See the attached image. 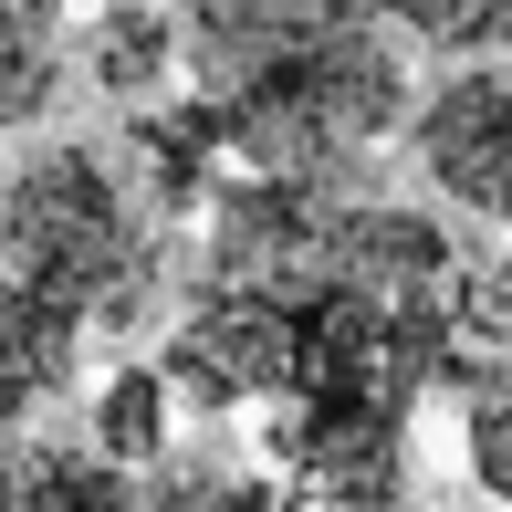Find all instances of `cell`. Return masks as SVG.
<instances>
[{
    "mask_svg": "<svg viewBox=\"0 0 512 512\" xmlns=\"http://www.w3.org/2000/svg\"><path fill=\"white\" fill-rule=\"evenodd\" d=\"M178 63L251 178L335 189L408 115V74L366 0H189Z\"/></svg>",
    "mask_w": 512,
    "mask_h": 512,
    "instance_id": "6da1fadb",
    "label": "cell"
},
{
    "mask_svg": "<svg viewBox=\"0 0 512 512\" xmlns=\"http://www.w3.org/2000/svg\"><path fill=\"white\" fill-rule=\"evenodd\" d=\"M0 272L84 324H136L168 283V241L95 147H42L0 178Z\"/></svg>",
    "mask_w": 512,
    "mask_h": 512,
    "instance_id": "7a4b0ae2",
    "label": "cell"
},
{
    "mask_svg": "<svg viewBox=\"0 0 512 512\" xmlns=\"http://www.w3.org/2000/svg\"><path fill=\"white\" fill-rule=\"evenodd\" d=\"M293 356H304V314L293 293H251V283H199V304L178 314L168 356V398H189L199 418H230V408H272L293 387Z\"/></svg>",
    "mask_w": 512,
    "mask_h": 512,
    "instance_id": "3957f363",
    "label": "cell"
},
{
    "mask_svg": "<svg viewBox=\"0 0 512 512\" xmlns=\"http://www.w3.org/2000/svg\"><path fill=\"white\" fill-rule=\"evenodd\" d=\"M418 168L471 220L512 230V63H471L418 105Z\"/></svg>",
    "mask_w": 512,
    "mask_h": 512,
    "instance_id": "277c9868",
    "label": "cell"
},
{
    "mask_svg": "<svg viewBox=\"0 0 512 512\" xmlns=\"http://www.w3.org/2000/svg\"><path fill=\"white\" fill-rule=\"evenodd\" d=\"M74 366H84V314L0 272V429H32L74 387Z\"/></svg>",
    "mask_w": 512,
    "mask_h": 512,
    "instance_id": "5b68a950",
    "label": "cell"
},
{
    "mask_svg": "<svg viewBox=\"0 0 512 512\" xmlns=\"http://www.w3.org/2000/svg\"><path fill=\"white\" fill-rule=\"evenodd\" d=\"M0 512H136V492L95 450H53V439L0 429Z\"/></svg>",
    "mask_w": 512,
    "mask_h": 512,
    "instance_id": "8992f818",
    "label": "cell"
},
{
    "mask_svg": "<svg viewBox=\"0 0 512 512\" xmlns=\"http://www.w3.org/2000/svg\"><path fill=\"white\" fill-rule=\"evenodd\" d=\"M84 74H95L115 105H147L157 84L178 74V21L157 11V0H105V11L84 21Z\"/></svg>",
    "mask_w": 512,
    "mask_h": 512,
    "instance_id": "52a82bcc",
    "label": "cell"
},
{
    "mask_svg": "<svg viewBox=\"0 0 512 512\" xmlns=\"http://www.w3.org/2000/svg\"><path fill=\"white\" fill-rule=\"evenodd\" d=\"M136 157H147V199L178 220V209H209L230 147H220V126H209V105L189 95V105H168V115L136 105Z\"/></svg>",
    "mask_w": 512,
    "mask_h": 512,
    "instance_id": "ba28073f",
    "label": "cell"
},
{
    "mask_svg": "<svg viewBox=\"0 0 512 512\" xmlns=\"http://www.w3.org/2000/svg\"><path fill=\"white\" fill-rule=\"evenodd\" d=\"M136 512H293V492L272 471H251L241 450H178V460H157Z\"/></svg>",
    "mask_w": 512,
    "mask_h": 512,
    "instance_id": "9c48e42d",
    "label": "cell"
},
{
    "mask_svg": "<svg viewBox=\"0 0 512 512\" xmlns=\"http://www.w3.org/2000/svg\"><path fill=\"white\" fill-rule=\"evenodd\" d=\"M63 84V0H0V126H32Z\"/></svg>",
    "mask_w": 512,
    "mask_h": 512,
    "instance_id": "30bf717a",
    "label": "cell"
},
{
    "mask_svg": "<svg viewBox=\"0 0 512 512\" xmlns=\"http://www.w3.org/2000/svg\"><path fill=\"white\" fill-rule=\"evenodd\" d=\"M95 460H115V471L168 460V377H157V366H115V377H105V398H95Z\"/></svg>",
    "mask_w": 512,
    "mask_h": 512,
    "instance_id": "8fae6325",
    "label": "cell"
},
{
    "mask_svg": "<svg viewBox=\"0 0 512 512\" xmlns=\"http://www.w3.org/2000/svg\"><path fill=\"white\" fill-rule=\"evenodd\" d=\"M460 439H471V481L512 502V345L460 366Z\"/></svg>",
    "mask_w": 512,
    "mask_h": 512,
    "instance_id": "7c38bea8",
    "label": "cell"
},
{
    "mask_svg": "<svg viewBox=\"0 0 512 512\" xmlns=\"http://www.w3.org/2000/svg\"><path fill=\"white\" fill-rule=\"evenodd\" d=\"M366 11L439 53H512V0H366Z\"/></svg>",
    "mask_w": 512,
    "mask_h": 512,
    "instance_id": "4fadbf2b",
    "label": "cell"
},
{
    "mask_svg": "<svg viewBox=\"0 0 512 512\" xmlns=\"http://www.w3.org/2000/svg\"><path fill=\"white\" fill-rule=\"evenodd\" d=\"M450 335L460 345H512V251H471L450 262Z\"/></svg>",
    "mask_w": 512,
    "mask_h": 512,
    "instance_id": "5bb4252c",
    "label": "cell"
}]
</instances>
